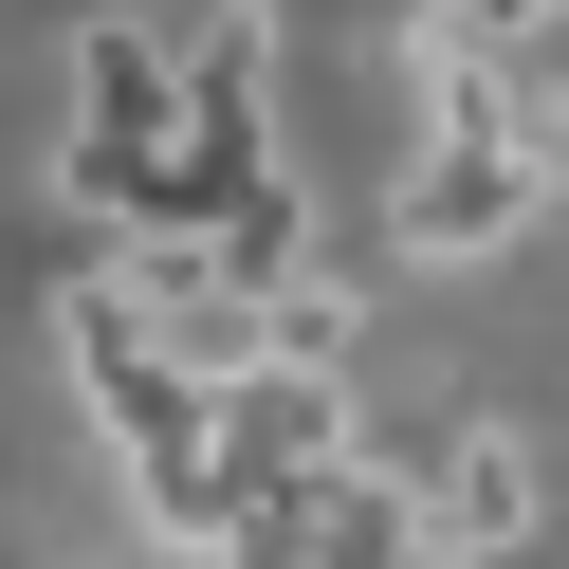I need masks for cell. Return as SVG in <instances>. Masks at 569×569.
<instances>
[{"label": "cell", "mask_w": 569, "mask_h": 569, "mask_svg": "<svg viewBox=\"0 0 569 569\" xmlns=\"http://www.w3.org/2000/svg\"><path fill=\"white\" fill-rule=\"evenodd\" d=\"M551 184H569V148H532V129H422L405 148V184H386V258H515L532 221H551Z\"/></svg>", "instance_id": "1"}, {"label": "cell", "mask_w": 569, "mask_h": 569, "mask_svg": "<svg viewBox=\"0 0 569 569\" xmlns=\"http://www.w3.org/2000/svg\"><path fill=\"white\" fill-rule=\"evenodd\" d=\"M422 515H441V551H459V569H496V551H532V532H551V478H532V441H515V422H441V459H422Z\"/></svg>", "instance_id": "2"}, {"label": "cell", "mask_w": 569, "mask_h": 569, "mask_svg": "<svg viewBox=\"0 0 569 569\" xmlns=\"http://www.w3.org/2000/svg\"><path fill=\"white\" fill-rule=\"evenodd\" d=\"M276 551H295V569H459L441 515H422V478H368V459H349L312 515H276Z\"/></svg>", "instance_id": "3"}, {"label": "cell", "mask_w": 569, "mask_h": 569, "mask_svg": "<svg viewBox=\"0 0 569 569\" xmlns=\"http://www.w3.org/2000/svg\"><path fill=\"white\" fill-rule=\"evenodd\" d=\"M405 74H569V0H422Z\"/></svg>", "instance_id": "4"}, {"label": "cell", "mask_w": 569, "mask_h": 569, "mask_svg": "<svg viewBox=\"0 0 569 569\" xmlns=\"http://www.w3.org/2000/svg\"><path fill=\"white\" fill-rule=\"evenodd\" d=\"M349 331H368V312H349V276H295V295H276V331H258V368L349 386Z\"/></svg>", "instance_id": "5"}]
</instances>
